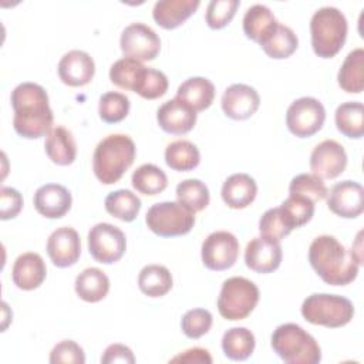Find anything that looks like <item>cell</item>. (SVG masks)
<instances>
[{
    "instance_id": "6da1fadb",
    "label": "cell",
    "mask_w": 364,
    "mask_h": 364,
    "mask_svg": "<svg viewBox=\"0 0 364 364\" xmlns=\"http://www.w3.org/2000/svg\"><path fill=\"white\" fill-rule=\"evenodd\" d=\"M14 131L27 139H37L53 129L54 115L47 91L36 82H21L11 91Z\"/></svg>"
},
{
    "instance_id": "7a4b0ae2",
    "label": "cell",
    "mask_w": 364,
    "mask_h": 364,
    "mask_svg": "<svg viewBox=\"0 0 364 364\" xmlns=\"http://www.w3.org/2000/svg\"><path fill=\"white\" fill-rule=\"evenodd\" d=\"M363 259L334 236H317L309 247V262L321 280L330 286H346L355 280Z\"/></svg>"
},
{
    "instance_id": "3957f363",
    "label": "cell",
    "mask_w": 364,
    "mask_h": 364,
    "mask_svg": "<svg viewBox=\"0 0 364 364\" xmlns=\"http://www.w3.org/2000/svg\"><path fill=\"white\" fill-rule=\"evenodd\" d=\"M135 154V144L128 135L111 134L105 136L94 149V175L104 185H112L118 182L134 164Z\"/></svg>"
},
{
    "instance_id": "277c9868",
    "label": "cell",
    "mask_w": 364,
    "mask_h": 364,
    "mask_svg": "<svg viewBox=\"0 0 364 364\" xmlns=\"http://www.w3.org/2000/svg\"><path fill=\"white\" fill-rule=\"evenodd\" d=\"M347 18L337 7L324 6L314 11L310 20L311 47L316 55L333 58L343 48L347 38Z\"/></svg>"
},
{
    "instance_id": "5b68a950",
    "label": "cell",
    "mask_w": 364,
    "mask_h": 364,
    "mask_svg": "<svg viewBox=\"0 0 364 364\" xmlns=\"http://www.w3.org/2000/svg\"><path fill=\"white\" fill-rule=\"evenodd\" d=\"M273 351L287 364H317L321 350L313 336L294 323L280 324L272 334Z\"/></svg>"
},
{
    "instance_id": "8992f818",
    "label": "cell",
    "mask_w": 364,
    "mask_h": 364,
    "mask_svg": "<svg viewBox=\"0 0 364 364\" xmlns=\"http://www.w3.org/2000/svg\"><path fill=\"white\" fill-rule=\"evenodd\" d=\"M300 311L304 320L311 324L338 328L351 321L354 306L347 297L338 294L314 293L304 299Z\"/></svg>"
},
{
    "instance_id": "52a82bcc",
    "label": "cell",
    "mask_w": 364,
    "mask_h": 364,
    "mask_svg": "<svg viewBox=\"0 0 364 364\" xmlns=\"http://www.w3.org/2000/svg\"><path fill=\"white\" fill-rule=\"evenodd\" d=\"M259 297V289L253 282L240 276L229 277L223 282L218 297L219 314L229 321L243 320L255 310Z\"/></svg>"
},
{
    "instance_id": "ba28073f",
    "label": "cell",
    "mask_w": 364,
    "mask_h": 364,
    "mask_svg": "<svg viewBox=\"0 0 364 364\" xmlns=\"http://www.w3.org/2000/svg\"><path fill=\"white\" fill-rule=\"evenodd\" d=\"M145 223L161 237L182 236L192 230L195 212L179 202H159L148 209Z\"/></svg>"
},
{
    "instance_id": "9c48e42d",
    "label": "cell",
    "mask_w": 364,
    "mask_h": 364,
    "mask_svg": "<svg viewBox=\"0 0 364 364\" xmlns=\"http://www.w3.org/2000/svg\"><path fill=\"white\" fill-rule=\"evenodd\" d=\"M326 109L323 104L313 97L294 100L286 112V125L289 131L299 138H309L323 128Z\"/></svg>"
},
{
    "instance_id": "30bf717a",
    "label": "cell",
    "mask_w": 364,
    "mask_h": 364,
    "mask_svg": "<svg viewBox=\"0 0 364 364\" xmlns=\"http://www.w3.org/2000/svg\"><path fill=\"white\" fill-rule=\"evenodd\" d=\"M88 250L94 260L102 264L118 262L127 249V239L121 229L111 223H97L88 232Z\"/></svg>"
},
{
    "instance_id": "8fae6325",
    "label": "cell",
    "mask_w": 364,
    "mask_h": 364,
    "mask_svg": "<svg viewBox=\"0 0 364 364\" xmlns=\"http://www.w3.org/2000/svg\"><path fill=\"white\" fill-rule=\"evenodd\" d=\"M200 256L209 270L222 272L230 269L239 256V242L230 232H212L202 243Z\"/></svg>"
},
{
    "instance_id": "7c38bea8",
    "label": "cell",
    "mask_w": 364,
    "mask_h": 364,
    "mask_svg": "<svg viewBox=\"0 0 364 364\" xmlns=\"http://www.w3.org/2000/svg\"><path fill=\"white\" fill-rule=\"evenodd\" d=\"M119 46L125 57L136 61H151L161 50V38L149 26L132 23L121 33Z\"/></svg>"
},
{
    "instance_id": "4fadbf2b",
    "label": "cell",
    "mask_w": 364,
    "mask_h": 364,
    "mask_svg": "<svg viewBox=\"0 0 364 364\" xmlns=\"http://www.w3.org/2000/svg\"><path fill=\"white\" fill-rule=\"evenodd\" d=\"M346 166V149L334 139H326L311 151L310 169L320 179H334L344 172Z\"/></svg>"
},
{
    "instance_id": "5bb4252c",
    "label": "cell",
    "mask_w": 364,
    "mask_h": 364,
    "mask_svg": "<svg viewBox=\"0 0 364 364\" xmlns=\"http://www.w3.org/2000/svg\"><path fill=\"white\" fill-rule=\"evenodd\" d=\"M328 209L344 219H354L364 210V189L355 181L336 183L327 193Z\"/></svg>"
},
{
    "instance_id": "9a60e30c",
    "label": "cell",
    "mask_w": 364,
    "mask_h": 364,
    "mask_svg": "<svg viewBox=\"0 0 364 364\" xmlns=\"http://www.w3.org/2000/svg\"><path fill=\"white\" fill-rule=\"evenodd\" d=\"M47 255L57 267L75 264L81 255V240L77 230L70 226L55 229L47 239Z\"/></svg>"
},
{
    "instance_id": "2e32d148",
    "label": "cell",
    "mask_w": 364,
    "mask_h": 364,
    "mask_svg": "<svg viewBox=\"0 0 364 364\" xmlns=\"http://www.w3.org/2000/svg\"><path fill=\"white\" fill-rule=\"evenodd\" d=\"M220 104L226 117L236 121H243L250 118L257 111L260 97L250 85L232 84L225 90Z\"/></svg>"
},
{
    "instance_id": "e0dca14e",
    "label": "cell",
    "mask_w": 364,
    "mask_h": 364,
    "mask_svg": "<svg viewBox=\"0 0 364 364\" xmlns=\"http://www.w3.org/2000/svg\"><path fill=\"white\" fill-rule=\"evenodd\" d=\"M60 80L70 87L87 85L94 74L95 64L92 57L82 50H71L65 53L57 65Z\"/></svg>"
},
{
    "instance_id": "ac0fdd59",
    "label": "cell",
    "mask_w": 364,
    "mask_h": 364,
    "mask_svg": "<svg viewBox=\"0 0 364 364\" xmlns=\"http://www.w3.org/2000/svg\"><path fill=\"white\" fill-rule=\"evenodd\" d=\"M282 246L279 242H273L264 237L252 239L245 249V263L256 273H272L282 263Z\"/></svg>"
},
{
    "instance_id": "d6986e66",
    "label": "cell",
    "mask_w": 364,
    "mask_h": 364,
    "mask_svg": "<svg viewBox=\"0 0 364 364\" xmlns=\"http://www.w3.org/2000/svg\"><path fill=\"white\" fill-rule=\"evenodd\" d=\"M161 129L172 135L188 134L196 124V112L176 97L164 102L156 111Z\"/></svg>"
},
{
    "instance_id": "ffe728a7",
    "label": "cell",
    "mask_w": 364,
    "mask_h": 364,
    "mask_svg": "<svg viewBox=\"0 0 364 364\" xmlns=\"http://www.w3.org/2000/svg\"><path fill=\"white\" fill-rule=\"evenodd\" d=\"M33 203L41 216L60 219L71 209L73 196L70 191L60 183H46L36 191Z\"/></svg>"
},
{
    "instance_id": "44dd1931",
    "label": "cell",
    "mask_w": 364,
    "mask_h": 364,
    "mask_svg": "<svg viewBox=\"0 0 364 364\" xmlns=\"http://www.w3.org/2000/svg\"><path fill=\"white\" fill-rule=\"evenodd\" d=\"M47 276V266L43 257L34 252L20 255L11 269L13 283L20 290H34L43 284Z\"/></svg>"
},
{
    "instance_id": "7402d4cb",
    "label": "cell",
    "mask_w": 364,
    "mask_h": 364,
    "mask_svg": "<svg viewBox=\"0 0 364 364\" xmlns=\"http://www.w3.org/2000/svg\"><path fill=\"white\" fill-rule=\"evenodd\" d=\"M199 0H159L155 3L152 17L165 30L182 26L199 7Z\"/></svg>"
},
{
    "instance_id": "603a6c76",
    "label": "cell",
    "mask_w": 364,
    "mask_h": 364,
    "mask_svg": "<svg viewBox=\"0 0 364 364\" xmlns=\"http://www.w3.org/2000/svg\"><path fill=\"white\" fill-rule=\"evenodd\" d=\"M222 199L232 209L247 208L257 195V185L247 173H233L222 185Z\"/></svg>"
},
{
    "instance_id": "cb8c5ba5",
    "label": "cell",
    "mask_w": 364,
    "mask_h": 364,
    "mask_svg": "<svg viewBox=\"0 0 364 364\" xmlns=\"http://www.w3.org/2000/svg\"><path fill=\"white\" fill-rule=\"evenodd\" d=\"M277 24L279 21L273 11L264 4H253L243 16V31L246 37L260 46L270 37Z\"/></svg>"
},
{
    "instance_id": "d4e9b609",
    "label": "cell",
    "mask_w": 364,
    "mask_h": 364,
    "mask_svg": "<svg viewBox=\"0 0 364 364\" xmlns=\"http://www.w3.org/2000/svg\"><path fill=\"white\" fill-rule=\"evenodd\" d=\"M176 98L189 105L195 112H199L212 105L215 85L205 77H191L178 87Z\"/></svg>"
},
{
    "instance_id": "484cf974",
    "label": "cell",
    "mask_w": 364,
    "mask_h": 364,
    "mask_svg": "<svg viewBox=\"0 0 364 364\" xmlns=\"http://www.w3.org/2000/svg\"><path fill=\"white\" fill-rule=\"evenodd\" d=\"M44 149L51 162L60 166L71 165L77 156L75 139L64 127H55L47 134Z\"/></svg>"
},
{
    "instance_id": "4316f807",
    "label": "cell",
    "mask_w": 364,
    "mask_h": 364,
    "mask_svg": "<svg viewBox=\"0 0 364 364\" xmlns=\"http://www.w3.org/2000/svg\"><path fill=\"white\" fill-rule=\"evenodd\" d=\"M74 289L81 300L98 303L105 299L109 291V279L98 267H87L75 277Z\"/></svg>"
},
{
    "instance_id": "83f0119b",
    "label": "cell",
    "mask_w": 364,
    "mask_h": 364,
    "mask_svg": "<svg viewBox=\"0 0 364 364\" xmlns=\"http://www.w3.org/2000/svg\"><path fill=\"white\" fill-rule=\"evenodd\" d=\"M337 82L340 88L350 94H360L364 90V50L355 48L350 51L343 61Z\"/></svg>"
},
{
    "instance_id": "f1b7e54d",
    "label": "cell",
    "mask_w": 364,
    "mask_h": 364,
    "mask_svg": "<svg viewBox=\"0 0 364 364\" xmlns=\"http://www.w3.org/2000/svg\"><path fill=\"white\" fill-rule=\"evenodd\" d=\"M255 334L246 327H232L222 337V350L233 361H245L255 351Z\"/></svg>"
},
{
    "instance_id": "f546056e",
    "label": "cell",
    "mask_w": 364,
    "mask_h": 364,
    "mask_svg": "<svg viewBox=\"0 0 364 364\" xmlns=\"http://www.w3.org/2000/svg\"><path fill=\"white\" fill-rule=\"evenodd\" d=\"M337 129L351 139H360L364 134V107L358 101L343 102L334 114Z\"/></svg>"
},
{
    "instance_id": "4dcf8cb0",
    "label": "cell",
    "mask_w": 364,
    "mask_h": 364,
    "mask_svg": "<svg viewBox=\"0 0 364 364\" xmlns=\"http://www.w3.org/2000/svg\"><path fill=\"white\" fill-rule=\"evenodd\" d=\"M172 274L162 264H148L138 274L139 290L149 297H162L172 289Z\"/></svg>"
},
{
    "instance_id": "1f68e13d",
    "label": "cell",
    "mask_w": 364,
    "mask_h": 364,
    "mask_svg": "<svg viewBox=\"0 0 364 364\" xmlns=\"http://www.w3.org/2000/svg\"><path fill=\"white\" fill-rule=\"evenodd\" d=\"M165 162L173 171L188 172L199 165L200 154L196 145L191 141L178 139L166 146Z\"/></svg>"
},
{
    "instance_id": "d6a6232c",
    "label": "cell",
    "mask_w": 364,
    "mask_h": 364,
    "mask_svg": "<svg viewBox=\"0 0 364 364\" xmlns=\"http://www.w3.org/2000/svg\"><path fill=\"white\" fill-rule=\"evenodd\" d=\"M104 206L111 216L122 222H132L141 210V199L129 189H118L107 195Z\"/></svg>"
},
{
    "instance_id": "836d02e7",
    "label": "cell",
    "mask_w": 364,
    "mask_h": 364,
    "mask_svg": "<svg viewBox=\"0 0 364 364\" xmlns=\"http://www.w3.org/2000/svg\"><path fill=\"white\" fill-rule=\"evenodd\" d=\"M131 182L136 192L146 196L158 195L168 186L166 173L159 166L152 164H144L138 166L132 173Z\"/></svg>"
},
{
    "instance_id": "e575fe53",
    "label": "cell",
    "mask_w": 364,
    "mask_h": 364,
    "mask_svg": "<svg viewBox=\"0 0 364 364\" xmlns=\"http://www.w3.org/2000/svg\"><path fill=\"white\" fill-rule=\"evenodd\" d=\"M260 47L270 58L283 60L290 57L297 50L299 38L290 27L279 23L276 30Z\"/></svg>"
},
{
    "instance_id": "d590c367",
    "label": "cell",
    "mask_w": 364,
    "mask_h": 364,
    "mask_svg": "<svg viewBox=\"0 0 364 364\" xmlns=\"http://www.w3.org/2000/svg\"><path fill=\"white\" fill-rule=\"evenodd\" d=\"M176 199L192 212L203 210L210 200L208 186L199 179H185L176 185Z\"/></svg>"
},
{
    "instance_id": "8d00e7d4",
    "label": "cell",
    "mask_w": 364,
    "mask_h": 364,
    "mask_svg": "<svg viewBox=\"0 0 364 364\" xmlns=\"http://www.w3.org/2000/svg\"><path fill=\"white\" fill-rule=\"evenodd\" d=\"M168 78L162 71L144 67L136 77L132 91L145 100H156L168 91Z\"/></svg>"
},
{
    "instance_id": "74e56055",
    "label": "cell",
    "mask_w": 364,
    "mask_h": 364,
    "mask_svg": "<svg viewBox=\"0 0 364 364\" xmlns=\"http://www.w3.org/2000/svg\"><path fill=\"white\" fill-rule=\"evenodd\" d=\"M287 222L293 229L301 228L309 223L314 215V202L306 196L290 193L289 198L280 205Z\"/></svg>"
},
{
    "instance_id": "f35d334b",
    "label": "cell",
    "mask_w": 364,
    "mask_h": 364,
    "mask_svg": "<svg viewBox=\"0 0 364 364\" xmlns=\"http://www.w3.org/2000/svg\"><path fill=\"white\" fill-rule=\"evenodd\" d=\"M129 107L131 104L125 94L109 91L101 95L98 104V114L104 122L117 124L128 115Z\"/></svg>"
},
{
    "instance_id": "ab89813d",
    "label": "cell",
    "mask_w": 364,
    "mask_h": 364,
    "mask_svg": "<svg viewBox=\"0 0 364 364\" xmlns=\"http://www.w3.org/2000/svg\"><path fill=\"white\" fill-rule=\"evenodd\" d=\"M291 230H293V228L287 222L280 206L267 209L259 220L260 236L264 239L273 240V242L280 243V240L283 237H286Z\"/></svg>"
},
{
    "instance_id": "60d3db41",
    "label": "cell",
    "mask_w": 364,
    "mask_h": 364,
    "mask_svg": "<svg viewBox=\"0 0 364 364\" xmlns=\"http://www.w3.org/2000/svg\"><path fill=\"white\" fill-rule=\"evenodd\" d=\"M145 65L141 61H136L134 58L124 57L121 60H117L111 68H109V80L112 84L122 90H131L134 88V84L136 81L138 74Z\"/></svg>"
},
{
    "instance_id": "b9f144b4",
    "label": "cell",
    "mask_w": 364,
    "mask_h": 364,
    "mask_svg": "<svg viewBox=\"0 0 364 364\" xmlns=\"http://www.w3.org/2000/svg\"><path fill=\"white\" fill-rule=\"evenodd\" d=\"M289 192L306 196L313 202H318L327 198L328 189L318 176L313 173H300L290 181Z\"/></svg>"
},
{
    "instance_id": "7bdbcfd3",
    "label": "cell",
    "mask_w": 364,
    "mask_h": 364,
    "mask_svg": "<svg viewBox=\"0 0 364 364\" xmlns=\"http://www.w3.org/2000/svg\"><path fill=\"white\" fill-rule=\"evenodd\" d=\"M213 323V317L209 310L206 309H192L188 310L182 320H181V327L183 334L188 338H200L205 336Z\"/></svg>"
},
{
    "instance_id": "ee69618b",
    "label": "cell",
    "mask_w": 364,
    "mask_h": 364,
    "mask_svg": "<svg viewBox=\"0 0 364 364\" xmlns=\"http://www.w3.org/2000/svg\"><path fill=\"white\" fill-rule=\"evenodd\" d=\"M239 0H212L206 9V23L210 28L219 30L226 27L236 14Z\"/></svg>"
},
{
    "instance_id": "f6af8a7d",
    "label": "cell",
    "mask_w": 364,
    "mask_h": 364,
    "mask_svg": "<svg viewBox=\"0 0 364 364\" xmlns=\"http://www.w3.org/2000/svg\"><path fill=\"white\" fill-rule=\"evenodd\" d=\"M50 363H68V364H84L85 354L84 350L73 340H63L54 346L50 353Z\"/></svg>"
},
{
    "instance_id": "bcb514c9",
    "label": "cell",
    "mask_w": 364,
    "mask_h": 364,
    "mask_svg": "<svg viewBox=\"0 0 364 364\" xmlns=\"http://www.w3.org/2000/svg\"><path fill=\"white\" fill-rule=\"evenodd\" d=\"M23 208V196L21 193L9 186H3L0 189V218L1 220H9L16 218Z\"/></svg>"
},
{
    "instance_id": "7dc6e473",
    "label": "cell",
    "mask_w": 364,
    "mask_h": 364,
    "mask_svg": "<svg viewBox=\"0 0 364 364\" xmlns=\"http://www.w3.org/2000/svg\"><path fill=\"white\" fill-rule=\"evenodd\" d=\"M101 363H104V364H112V363L134 364L135 357L129 347L117 343V344H111L105 348V351L101 357Z\"/></svg>"
},
{
    "instance_id": "c3c4849f",
    "label": "cell",
    "mask_w": 364,
    "mask_h": 364,
    "mask_svg": "<svg viewBox=\"0 0 364 364\" xmlns=\"http://www.w3.org/2000/svg\"><path fill=\"white\" fill-rule=\"evenodd\" d=\"M172 363H189V364H196V363H200V364H210L212 363V357L209 354L208 350L205 348H200V347H193V348H189L178 355H175L173 358H171Z\"/></svg>"
}]
</instances>
